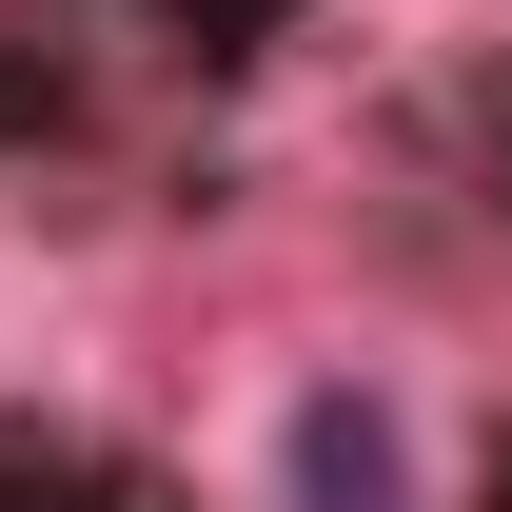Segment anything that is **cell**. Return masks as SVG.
<instances>
[{
    "label": "cell",
    "mask_w": 512,
    "mask_h": 512,
    "mask_svg": "<svg viewBox=\"0 0 512 512\" xmlns=\"http://www.w3.org/2000/svg\"><path fill=\"white\" fill-rule=\"evenodd\" d=\"M0 512H178V493L119 473V453H79V434H20V414H0Z\"/></svg>",
    "instance_id": "obj_1"
},
{
    "label": "cell",
    "mask_w": 512,
    "mask_h": 512,
    "mask_svg": "<svg viewBox=\"0 0 512 512\" xmlns=\"http://www.w3.org/2000/svg\"><path fill=\"white\" fill-rule=\"evenodd\" d=\"M296 512H394V434L355 394H296Z\"/></svg>",
    "instance_id": "obj_2"
},
{
    "label": "cell",
    "mask_w": 512,
    "mask_h": 512,
    "mask_svg": "<svg viewBox=\"0 0 512 512\" xmlns=\"http://www.w3.org/2000/svg\"><path fill=\"white\" fill-rule=\"evenodd\" d=\"M158 20H197V40H237V20H276V0H158Z\"/></svg>",
    "instance_id": "obj_3"
}]
</instances>
